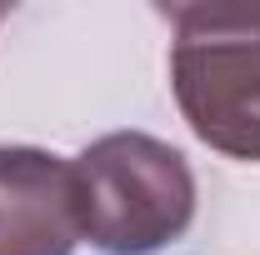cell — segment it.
Listing matches in <instances>:
<instances>
[{"label":"cell","instance_id":"6da1fadb","mask_svg":"<svg viewBox=\"0 0 260 255\" xmlns=\"http://www.w3.org/2000/svg\"><path fill=\"white\" fill-rule=\"evenodd\" d=\"M175 25L170 90L200 145L230 160H260V0L160 5Z\"/></svg>","mask_w":260,"mask_h":255},{"label":"cell","instance_id":"7a4b0ae2","mask_svg":"<svg viewBox=\"0 0 260 255\" xmlns=\"http://www.w3.org/2000/svg\"><path fill=\"white\" fill-rule=\"evenodd\" d=\"M80 240L100 255H155L195 220V170L145 130H110L70 160Z\"/></svg>","mask_w":260,"mask_h":255},{"label":"cell","instance_id":"3957f363","mask_svg":"<svg viewBox=\"0 0 260 255\" xmlns=\"http://www.w3.org/2000/svg\"><path fill=\"white\" fill-rule=\"evenodd\" d=\"M80 240L70 160L0 145V255H70Z\"/></svg>","mask_w":260,"mask_h":255},{"label":"cell","instance_id":"277c9868","mask_svg":"<svg viewBox=\"0 0 260 255\" xmlns=\"http://www.w3.org/2000/svg\"><path fill=\"white\" fill-rule=\"evenodd\" d=\"M0 15H5V5H0Z\"/></svg>","mask_w":260,"mask_h":255}]
</instances>
